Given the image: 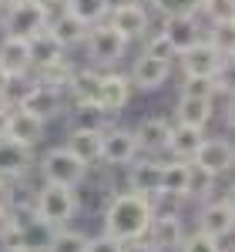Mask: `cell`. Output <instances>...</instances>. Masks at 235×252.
I'll use <instances>...</instances> for the list:
<instances>
[{"label":"cell","mask_w":235,"mask_h":252,"mask_svg":"<svg viewBox=\"0 0 235 252\" xmlns=\"http://www.w3.org/2000/svg\"><path fill=\"white\" fill-rule=\"evenodd\" d=\"M148 242L155 246L158 252L165 249H178V242H181V235H185V222H181V215L178 212H158L151 215V225H148Z\"/></svg>","instance_id":"obj_14"},{"label":"cell","mask_w":235,"mask_h":252,"mask_svg":"<svg viewBox=\"0 0 235 252\" xmlns=\"http://www.w3.org/2000/svg\"><path fill=\"white\" fill-rule=\"evenodd\" d=\"M168 78H172V64L158 61V58H148V54H141L131 64V74H128L131 88H138V91H158Z\"/></svg>","instance_id":"obj_16"},{"label":"cell","mask_w":235,"mask_h":252,"mask_svg":"<svg viewBox=\"0 0 235 252\" xmlns=\"http://www.w3.org/2000/svg\"><path fill=\"white\" fill-rule=\"evenodd\" d=\"M98 84H101L98 67H74L64 91H67L71 101H94V97H98Z\"/></svg>","instance_id":"obj_26"},{"label":"cell","mask_w":235,"mask_h":252,"mask_svg":"<svg viewBox=\"0 0 235 252\" xmlns=\"http://www.w3.org/2000/svg\"><path fill=\"white\" fill-rule=\"evenodd\" d=\"M64 10L71 17H78L81 24H88V27L108 20V3L104 0H64Z\"/></svg>","instance_id":"obj_29"},{"label":"cell","mask_w":235,"mask_h":252,"mask_svg":"<svg viewBox=\"0 0 235 252\" xmlns=\"http://www.w3.org/2000/svg\"><path fill=\"white\" fill-rule=\"evenodd\" d=\"M175 61L181 64V74H202V78H215V74H225V71H229V61H232V58L218 54L215 47L202 37V40H195L192 47L178 51Z\"/></svg>","instance_id":"obj_6"},{"label":"cell","mask_w":235,"mask_h":252,"mask_svg":"<svg viewBox=\"0 0 235 252\" xmlns=\"http://www.w3.org/2000/svg\"><path fill=\"white\" fill-rule=\"evenodd\" d=\"M47 34L58 40L60 47H74V44H81V40H84L88 24H81L78 17H71L67 10H58L54 17H47Z\"/></svg>","instance_id":"obj_24"},{"label":"cell","mask_w":235,"mask_h":252,"mask_svg":"<svg viewBox=\"0 0 235 252\" xmlns=\"http://www.w3.org/2000/svg\"><path fill=\"white\" fill-rule=\"evenodd\" d=\"M7 115H10V108L0 101V135H3V128H7Z\"/></svg>","instance_id":"obj_41"},{"label":"cell","mask_w":235,"mask_h":252,"mask_svg":"<svg viewBox=\"0 0 235 252\" xmlns=\"http://www.w3.org/2000/svg\"><path fill=\"white\" fill-rule=\"evenodd\" d=\"M64 51L67 47H60L58 40L47 34V27H44L37 37H30V64H34V71H44V67L64 61Z\"/></svg>","instance_id":"obj_27"},{"label":"cell","mask_w":235,"mask_h":252,"mask_svg":"<svg viewBox=\"0 0 235 252\" xmlns=\"http://www.w3.org/2000/svg\"><path fill=\"white\" fill-rule=\"evenodd\" d=\"M104 3H108V14H111V10H121V7H128L135 0H104Z\"/></svg>","instance_id":"obj_40"},{"label":"cell","mask_w":235,"mask_h":252,"mask_svg":"<svg viewBox=\"0 0 235 252\" xmlns=\"http://www.w3.org/2000/svg\"><path fill=\"white\" fill-rule=\"evenodd\" d=\"M178 252H222V239H212V235H205L202 229L198 232H185L181 235V242H178Z\"/></svg>","instance_id":"obj_33"},{"label":"cell","mask_w":235,"mask_h":252,"mask_svg":"<svg viewBox=\"0 0 235 252\" xmlns=\"http://www.w3.org/2000/svg\"><path fill=\"white\" fill-rule=\"evenodd\" d=\"M138 138L135 128H118V125H108L101 131V161L98 165H108V168H124L131 158H138Z\"/></svg>","instance_id":"obj_7"},{"label":"cell","mask_w":235,"mask_h":252,"mask_svg":"<svg viewBox=\"0 0 235 252\" xmlns=\"http://www.w3.org/2000/svg\"><path fill=\"white\" fill-rule=\"evenodd\" d=\"M198 14H205L208 24H215V20H235V3L232 0H202Z\"/></svg>","instance_id":"obj_35"},{"label":"cell","mask_w":235,"mask_h":252,"mask_svg":"<svg viewBox=\"0 0 235 252\" xmlns=\"http://www.w3.org/2000/svg\"><path fill=\"white\" fill-rule=\"evenodd\" d=\"M0 74H7V78H10V74H34L30 40L3 34V40H0Z\"/></svg>","instance_id":"obj_18"},{"label":"cell","mask_w":235,"mask_h":252,"mask_svg":"<svg viewBox=\"0 0 235 252\" xmlns=\"http://www.w3.org/2000/svg\"><path fill=\"white\" fill-rule=\"evenodd\" d=\"M205 40L215 47L218 54L232 58V20H215V24H208V31H205Z\"/></svg>","instance_id":"obj_31"},{"label":"cell","mask_w":235,"mask_h":252,"mask_svg":"<svg viewBox=\"0 0 235 252\" xmlns=\"http://www.w3.org/2000/svg\"><path fill=\"white\" fill-rule=\"evenodd\" d=\"M168 135H172V125H168L165 118H158V115L141 118V125L135 128L138 148H141V152H148V155L165 152V148H168Z\"/></svg>","instance_id":"obj_21"},{"label":"cell","mask_w":235,"mask_h":252,"mask_svg":"<svg viewBox=\"0 0 235 252\" xmlns=\"http://www.w3.org/2000/svg\"><path fill=\"white\" fill-rule=\"evenodd\" d=\"M192 161L218 178V175H225L232 168V141L229 138H205L198 145V152L192 155Z\"/></svg>","instance_id":"obj_15"},{"label":"cell","mask_w":235,"mask_h":252,"mask_svg":"<svg viewBox=\"0 0 235 252\" xmlns=\"http://www.w3.org/2000/svg\"><path fill=\"white\" fill-rule=\"evenodd\" d=\"M145 54H148V58H158V61H168V64H175V58H178L175 44L165 37L161 31H158V34H151V37L145 40Z\"/></svg>","instance_id":"obj_34"},{"label":"cell","mask_w":235,"mask_h":252,"mask_svg":"<svg viewBox=\"0 0 235 252\" xmlns=\"http://www.w3.org/2000/svg\"><path fill=\"white\" fill-rule=\"evenodd\" d=\"M88 252H121V239H115L111 232H101L88 239Z\"/></svg>","instance_id":"obj_37"},{"label":"cell","mask_w":235,"mask_h":252,"mask_svg":"<svg viewBox=\"0 0 235 252\" xmlns=\"http://www.w3.org/2000/svg\"><path fill=\"white\" fill-rule=\"evenodd\" d=\"M131 81L124 78V74H115V71H108V74H101V84H98V97H94V104H101L108 115L115 118L121 115L128 104H131Z\"/></svg>","instance_id":"obj_11"},{"label":"cell","mask_w":235,"mask_h":252,"mask_svg":"<svg viewBox=\"0 0 235 252\" xmlns=\"http://www.w3.org/2000/svg\"><path fill=\"white\" fill-rule=\"evenodd\" d=\"M34 212L47 222H54V225H67L74 215H81V189L40 182L37 195H34Z\"/></svg>","instance_id":"obj_2"},{"label":"cell","mask_w":235,"mask_h":252,"mask_svg":"<svg viewBox=\"0 0 235 252\" xmlns=\"http://www.w3.org/2000/svg\"><path fill=\"white\" fill-rule=\"evenodd\" d=\"M155 202L141 192H115L111 202L104 205V232H111L115 239H138L148 232L151 215H155Z\"/></svg>","instance_id":"obj_1"},{"label":"cell","mask_w":235,"mask_h":252,"mask_svg":"<svg viewBox=\"0 0 235 252\" xmlns=\"http://www.w3.org/2000/svg\"><path fill=\"white\" fill-rule=\"evenodd\" d=\"M161 165H165V161H158L155 155L131 158V161L124 165V168H128V189L148 195L151 202H158V198H161Z\"/></svg>","instance_id":"obj_9"},{"label":"cell","mask_w":235,"mask_h":252,"mask_svg":"<svg viewBox=\"0 0 235 252\" xmlns=\"http://www.w3.org/2000/svg\"><path fill=\"white\" fill-rule=\"evenodd\" d=\"M10 3H17V0H0V10H3V7H10Z\"/></svg>","instance_id":"obj_43"},{"label":"cell","mask_w":235,"mask_h":252,"mask_svg":"<svg viewBox=\"0 0 235 252\" xmlns=\"http://www.w3.org/2000/svg\"><path fill=\"white\" fill-rule=\"evenodd\" d=\"M3 135L20 141V145H27V148H34V145H40V138H44V121L17 104V108H10V115H7Z\"/></svg>","instance_id":"obj_17"},{"label":"cell","mask_w":235,"mask_h":252,"mask_svg":"<svg viewBox=\"0 0 235 252\" xmlns=\"http://www.w3.org/2000/svg\"><path fill=\"white\" fill-rule=\"evenodd\" d=\"M215 115V101L212 97H188L181 94L178 97V108H175V125H192V128H205Z\"/></svg>","instance_id":"obj_23"},{"label":"cell","mask_w":235,"mask_h":252,"mask_svg":"<svg viewBox=\"0 0 235 252\" xmlns=\"http://www.w3.org/2000/svg\"><path fill=\"white\" fill-rule=\"evenodd\" d=\"M20 108H27L30 115H37L44 125L47 121H54L67 111V91L58 88V84H44V81H34L30 84V91L24 94L20 101Z\"/></svg>","instance_id":"obj_8"},{"label":"cell","mask_w":235,"mask_h":252,"mask_svg":"<svg viewBox=\"0 0 235 252\" xmlns=\"http://www.w3.org/2000/svg\"><path fill=\"white\" fill-rule=\"evenodd\" d=\"M74 115H71V128H94V131H104L108 125H111V115L94 104V101H74V108H71Z\"/></svg>","instance_id":"obj_28"},{"label":"cell","mask_w":235,"mask_h":252,"mask_svg":"<svg viewBox=\"0 0 235 252\" xmlns=\"http://www.w3.org/2000/svg\"><path fill=\"white\" fill-rule=\"evenodd\" d=\"M0 27L10 37L30 40L47 27V10L40 7L37 0H17V3H10V7L0 10Z\"/></svg>","instance_id":"obj_4"},{"label":"cell","mask_w":235,"mask_h":252,"mask_svg":"<svg viewBox=\"0 0 235 252\" xmlns=\"http://www.w3.org/2000/svg\"><path fill=\"white\" fill-rule=\"evenodd\" d=\"M34 168L40 172V182L74 185V189H78L81 182H84V175H88V165H81L64 145H60V148H51V152H44V158H40Z\"/></svg>","instance_id":"obj_5"},{"label":"cell","mask_w":235,"mask_h":252,"mask_svg":"<svg viewBox=\"0 0 235 252\" xmlns=\"http://www.w3.org/2000/svg\"><path fill=\"white\" fill-rule=\"evenodd\" d=\"M108 24L131 44V40H138V37L148 34L151 14H148V7H145L141 0H135V3H128V7H121V10H111V14H108Z\"/></svg>","instance_id":"obj_12"},{"label":"cell","mask_w":235,"mask_h":252,"mask_svg":"<svg viewBox=\"0 0 235 252\" xmlns=\"http://www.w3.org/2000/svg\"><path fill=\"white\" fill-rule=\"evenodd\" d=\"M0 212H10V178H0Z\"/></svg>","instance_id":"obj_39"},{"label":"cell","mask_w":235,"mask_h":252,"mask_svg":"<svg viewBox=\"0 0 235 252\" xmlns=\"http://www.w3.org/2000/svg\"><path fill=\"white\" fill-rule=\"evenodd\" d=\"M88 239H91V235L78 232V229H64V225H58V232L51 235V242H47L44 252H88Z\"/></svg>","instance_id":"obj_30"},{"label":"cell","mask_w":235,"mask_h":252,"mask_svg":"<svg viewBox=\"0 0 235 252\" xmlns=\"http://www.w3.org/2000/svg\"><path fill=\"white\" fill-rule=\"evenodd\" d=\"M232 225H235V212H232V198H212L202 205L198 212V229L212 239H225L232 235Z\"/></svg>","instance_id":"obj_13"},{"label":"cell","mask_w":235,"mask_h":252,"mask_svg":"<svg viewBox=\"0 0 235 252\" xmlns=\"http://www.w3.org/2000/svg\"><path fill=\"white\" fill-rule=\"evenodd\" d=\"M161 34L175 44V51L192 47L195 40H202L198 14H165V20H161Z\"/></svg>","instance_id":"obj_19"},{"label":"cell","mask_w":235,"mask_h":252,"mask_svg":"<svg viewBox=\"0 0 235 252\" xmlns=\"http://www.w3.org/2000/svg\"><path fill=\"white\" fill-rule=\"evenodd\" d=\"M81 44H84L88 61H91L94 67H111V64H118V61L124 58V51H128V40L121 37V34H118L108 20L91 24Z\"/></svg>","instance_id":"obj_3"},{"label":"cell","mask_w":235,"mask_h":252,"mask_svg":"<svg viewBox=\"0 0 235 252\" xmlns=\"http://www.w3.org/2000/svg\"><path fill=\"white\" fill-rule=\"evenodd\" d=\"M188 178H192V161L185 158H172L161 165V198H188Z\"/></svg>","instance_id":"obj_22"},{"label":"cell","mask_w":235,"mask_h":252,"mask_svg":"<svg viewBox=\"0 0 235 252\" xmlns=\"http://www.w3.org/2000/svg\"><path fill=\"white\" fill-rule=\"evenodd\" d=\"M34 165H37L34 148H27V145L14 141V138L0 135V178H10L14 182L20 175H30Z\"/></svg>","instance_id":"obj_10"},{"label":"cell","mask_w":235,"mask_h":252,"mask_svg":"<svg viewBox=\"0 0 235 252\" xmlns=\"http://www.w3.org/2000/svg\"><path fill=\"white\" fill-rule=\"evenodd\" d=\"M215 192V175L205 172V168H198L195 161H192V178H188V198H208V195Z\"/></svg>","instance_id":"obj_32"},{"label":"cell","mask_w":235,"mask_h":252,"mask_svg":"<svg viewBox=\"0 0 235 252\" xmlns=\"http://www.w3.org/2000/svg\"><path fill=\"white\" fill-rule=\"evenodd\" d=\"M205 141V128H192V125H172V135H168V148L172 158H185L192 161V155L198 152V145Z\"/></svg>","instance_id":"obj_25"},{"label":"cell","mask_w":235,"mask_h":252,"mask_svg":"<svg viewBox=\"0 0 235 252\" xmlns=\"http://www.w3.org/2000/svg\"><path fill=\"white\" fill-rule=\"evenodd\" d=\"M148 3L161 17L165 14H198V7H202V0H148Z\"/></svg>","instance_id":"obj_36"},{"label":"cell","mask_w":235,"mask_h":252,"mask_svg":"<svg viewBox=\"0 0 235 252\" xmlns=\"http://www.w3.org/2000/svg\"><path fill=\"white\" fill-rule=\"evenodd\" d=\"M121 252H158V249L148 242V235H138V239H124L121 242Z\"/></svg>","instance_id":"obj_38"},{"label":"cell","mask_w":235,"mask_h":252,"mask_svg":"<svg viewBox=\"0 0 235 252\" xmlns=\"http://www.w3.org/2000/svg\"><path fill=\"white\" fill-rule=\"evenodd\" d=\"M0 252H27V249H24V246H3Z\"/></svg>","instance_id":"obj_42"},{"label":"cell","mask_w":235,"mask_h":252,"mask_svg":"<svg viewBox=\"0 0 235 252\" xmlns=\"http://www.w3.org/2000/svg\"><path fill=\"white\" fill-rule=\"evenodd\" d=\"M64 148L78 158L81 165L91 168V165H98V161H101V131H94V128H71V131H67V141H64Z\"/></svg>","instance_id":"obj_20"}]
</instances>
